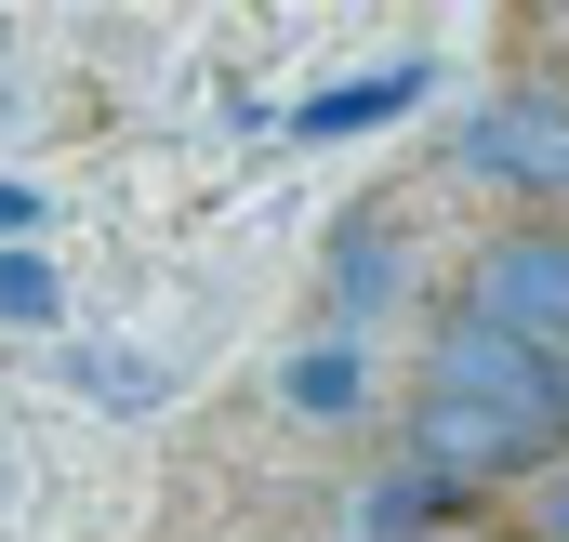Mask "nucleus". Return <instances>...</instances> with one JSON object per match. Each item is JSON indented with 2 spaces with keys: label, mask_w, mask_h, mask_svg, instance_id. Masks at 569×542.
Instances as JSON below:
<instances>
[{
  "label": "nucleus",
  "mask_w": 569,
  "mask_h": 542,
  "mask_svg": "<svg viewBox=\"0 0 569 542\" xmlns=\"http://www.w3.org/2000/svg\"><path fill=\"white\" fill-rule=\"evenodd\" d=\"M569 436V410H517V398H425L411 410V476L425 490H490V476H543Z\"/></svg>",
  "instance_id": "nucleus-1"
},
{
  "label": "nucleus",
  "mask_w": 569,
  "mask_h": 542,
  "mask_svg": "<svg viewBox=\"0 0 569 542\" xmlns=\"http://www.w3.org/2000/svg\"><path fill=\"white\" fill-rule=\"evenodd\" d=\"M463 318L503 331L517 358L569 371V225H517V239H490L477 278H463Z\"/></svg>",
  "instance_id": "nucleus-2"
},
{
  "label": "nucleus",
  "mask_w": 569,
  "mask_h": 542,
  "mask_svg": "<svg viewBox=\"0 0 569 542\" xmlns=\"http://www.w3.org/2000/svg\"><path fill=\"white\" fill-rule=\"evenodd\" d=\"M450 159L477 172V185H517V199H569V93L557 80H517V93H490Z\"/></svg>",
  "instance_id": "nucleus-3"
},
{
  "label": "nucleus",
  "mask_w": 569,
  "mask_h": 542,
  "mask_svg": "<svg viewBox=\"0 0 569 542\" xmlns=\"http://www.w3.org/2000/svg\"><path fill=\"white\" fill-rule=\"evenodd\" d=\"M411 93H425V53H411V67H371V80H345V93H318L305 133H371V120H398Z\"/></svg>",
  "instance_id": "nucleus-4"
},
{
  "label": "nucleus",
  "mask_w": 569,
  "mask_h": 542,
  "mask_svg": "<svg viewBox=\"0 0 569 542\" xmlns=\"http://www.w3.org/2000/svg\"><path fill=\"white\" fill-rule=\"evenodd\" d=\"M279 384H291V410H318V423H331V410H358V344H305Z\"/></svg>",
  "instance_id": "nucleus-5"
},
{
  "label": "nucleus",
  "mask_w": 569,
  "mask_h": 542,
  "mask_svg": "<svg viewBox=\"0 0 569 542\" xmlns=\"http://www.w3.org/2000/svg\"><path fill=\"white\" fill-rule=\"evenodd\" d=\"M53 304H67V291H53V265H40V252H0V318H27V331H40Z\"/></svg>",
  "instance_id": "nucleus-6"
},
{
  "label": "nucleus",
  "mask_w": 569,
  "mask_h": 542,
  "mask_svg": "<svg viewBox=\"0 0 569 542\" xmlns=\"http://www.w3.org/2000/svg\"><path fill=\"white\" fill-rule=\"evenodd\" d=\"M80 384H93V398H107V410H146V398H159V371H146V358H93Z\"/></svg>",
  "instance_id": "nucleus-7"
},
{
  "label": "nucleus",
  "mask_w": 569,
  "mask_h": 542,
  "mask_svg": "<svg viewBox=\"0 0 569 542\" xmlns=\"http://www.w3.org/2000/svg\"><path fill=\"white\" fill-rule=\"evenodd\" d=\"M530 542H569V463H543V503H530Z\"/></svg>",
  "instance_id": "nucleus-8"
},
{
  "label": "nucleus",
  "mask_w": 569,
  "mask_h": 542,
  "mask_svg": "<svg viewBox=\"0 0 569 542\" xmlns=\"http://www.w3.org/2000/svg\"><path fill=\"white\" fill-rule=\"evenodd\" d=\"M557 410H569V371H557Z\"/></svg>",
  "instance_id": "nucleus-9"
}]
</instances>
